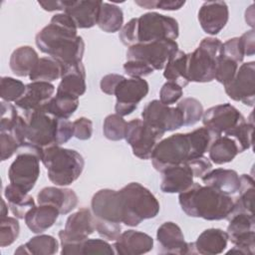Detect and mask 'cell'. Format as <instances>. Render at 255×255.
Instances as JSON below:
<instances>
[{"instance_id": "6da1fadb", "label": "cell", "mask_w": 255, "mask_h": 255, "mask_svg": "<svg viewBox=\"0 0 255 255\" xmlns=\"http://www.w3.org/2000/svg\"><path fill=\"white\" fill-rule=\"evenodd\" d=\"M77 31L78 28L72 18L64 12L59 13L37 33L35 42L41 52L58 61L64 70L82 62L85 42Z\"/></svg>"}, {"instance_id": "7a4b0ae2", "label": "cell", "mask_w": 255, "mask_h": 255, "mask_svg": "<svg viewBox=\"0 0 255 255\" xmlns=\"http://www.w3.org/2000/svg\"><path fill=\"white\" fill-rule=\"evenodd\" d=\"M178 202L187 216L210 221L227 219L234 208V200L230 195L197 182L179 193Z\"/></svg>"}, {"instance_id": "3957f363", "label": "cell", "mask_w": 255, "mask_h": 255, "mask_svg": "<svg viewBox=\"0 0 255 255\" xmlns=\"http://www.w3.org/2000/svg\"><path fill=\"white\" fill-rule=\"evenodd\" d=\"M118 192L125 225L134 227L158 214L160 208L158 200L140 183L130 182Z\"/></svg>"}, {"instance_id": "277c9868", "label": "cell", "mask_w": 255, "mask_h": 255, "mask_svg": "<svg viewBox=\"0 0 255 255\" xmlns=\"http://www.w3.org/2000/svg\"><path fill=\"white\" fill-rule=\"evenodd\" d=\"M41 161L47 168L48 178L57 186L72 184L80 177L85 166L82 154L75 149L64 148L61 145H53L44 149Z\"/></svg>"}, {"instance_id": "5b68a950", "label": "cell", "mask_w": 255, "mask_h": 255, "mask_svg": "<svg viewBox=\"0 0 255 255\" xmlns=\"http://www.w3.org/2000/svg\"><path fill=\"white\" fill-rule=\"evenodd\" d=\"M24 119L26 121L25 141L19 150L31 151L42 159L44 149L58 145L57 137L60 118H56L40 109L24 113Z\"/></svg>"}, {"instance_id": "8992f818", "label": "cell", "mask_w": 255, "mask_h": 255, "mask_svg": "<svg viewBox=\"0 0 255 255\" xmlns=\"http://www.w3.org/2000/svg\"><path fill=\"white\" fill-rule=\"evenodd\" d=\"M199 157L196 153L193 139L190 132L175 133L166 138L160 139L155 145L150 156L155 170H163L186 163Z\"/></svg>"}, {"instance_id": "52a82bcc", "label": "cell", "mask_w": 255, "mask_h": 255, "mask_svg": "<svg viewBox=\"0 0 255 255\" xmlns=\"http://www.w3.org/2000/svg\"><path fill=\"white\" fill-rule=\"evenodd\" d=\"M222 42L214 37L204 38L199 46L187 54V79L195 83L214 80L215 67L221 56Z\"/></svg>"}, {"instance_id": "ba28073f", "label": "cell", "mask_w": 255, "mask_h": 255, "mask_svg": "<svg viewBox=\"0 0 255 255\" xmlns=\"http://www.w3.org/2000/svg\"><path fill=\"white\" fill-rule=\"evenodd\" d=\"M96 230V220L92 210L83 207L69 215L65 228L59 231L62 255L81 254V245Z\"/></svg>"}, {"instance_id": "9c48e42d", "label": "cell", "mask_w": 255, "mask_h": 255, "mask_svg": "<svg viewBox=\"0 0 255 255\" xmlns=\"http://www.w3.org/2000/svg\"><path fill=\"white\" fill-rule=\"evenodd\" d=\"M136 35L138 43L177 39L179 27L177 21L169 16L148 12L136 18Z\"/></svg>"}, {"instance_id": "30bf717a", "label": "cell", "mask_w": 255, "mask_h": 255, "mask_svg": "<svg viewBox=\"0 0 255 255\" xmlns=\"http://www.w3.org/2000/svg\"><path fill=\"white\" fill-rule=\"evenodd\" d=\"M177 52L178 45L173 40L138 43L128 47L127 51V59L141 61L155 71L164 69L168 61Z\"/></svg>"}, {"instance_id": "8fae6325", "label": "cell", "mask_w": 255, "mask_h": 255, "mask_svg": "<svg viewBox=\"0 0 255 255\" xmlns=\"http://www.w3.org/2000/svg\"><path fill=\"white\" fill-rule=\"evenodd\" d=\"M227 226L228 240L233 243V248L227 254L254 255L255 250V219L254 214L237 212L231 214Z\"/></svg>"}, {"instance_id": "7c38bea8", "label": "cell", "mask_w": 255, "mask_h": 255, "mask_svg": "<svg viewBox=\"0 0 255 255\" xmlns=\"http://www.w3.org/2000/svg\"><path fill=\"white\" fill-rule=\"evenodd\" d=\"M163 132L149 126L140 119L128 123L125 139L130 145L132 153L140 159H149Z\"/></svg>"}, {"instance_id": "4fadbf2b", "label": "cell", "mask_w": 255, "mask_h": 255, "mask_svg": "<svg viewBox=\"0 0 255 255\" xmlns=\"http://www.w3.org/2000/svg\"><path fill=\"white\" fill-rule=\"evenodd\" d=\"M40 160L39 156L31 151L19 150L8 170L10 183L29 193L39 178Z\"/></svg>"}, {"instance_id": "5bb4252c", "label": "cell", "mask_w": 255, "mask_h": 255, "mask_svg": "<svg viewBox=\"0 0 255 255\" xmlns=\"http://www.w3.org/2000/svg\"><path fill=\"white\" fill-rule=\"evenodd\" d=\"M141 120L154 128L165 133L175 130L182 126L183 117L177 107H169L159 100L148 102L141 113Z\"/></svg>"}, {"instance_id": "9a60e30c", "label": "cell", "mask_w": 255, "mask_h": 255, "mask_svg": "<svg viewBox=\"0 0 255 255\" xmlns=\"http://www.w3.org/2000/svg\"><path fill=\"white\" fill-rule=\"evenodd\" d=\"M149 86L143 78H125L117 87L115 111L116 114L125 117L130 115L141 100L148 94Z\"/></svg>"}, {"instance_id": "2e32d148", "label": "cell", "mask_w": 255, "mask_h": 255, "mask_svg": "<svg viewBox=\"0 0 255 255\" xmlns=\"http://www.w3.org/2000/svg\"><path fill=\"white\" fill-rule=\"evenodd\" d=\"M202 124L215 137L225 134L235 127L245 122L242 114L231 104L213 106L203 112Z\"/></svg>"}, {"instance_id": "e0dca14e", "label": "cell", "mask_w": 255, "mask_h": 255, "mask_svg": "<svg viewBox=\"0 0 255 255\" xmlns=\"http://www.w3.org/2000/svg\"><path fill=\"white\" fill-rule=\"evenodd\" d=\"M225 93L233 101L253 107L255 102V62L242 64L233 80L224 86Z\"/></svg>"}, {"instance_id": "ac0fdd59", "label": "cell", "mask_w": 255, "mask_h": 255, "mask_svg": "<svg viewBox=\"0 0 255 255\" xmlns=\"http://www.w3.org/2000/svg\"><path fill=\"white\" fill-rule=\"evenodd\" d=\"M156 239L160 248L158 252L161 254H195L193 243L184 240L180 227L174 222L162 223L157 228Z\"/></svg>"}, {"instance_id": "d6986e66", "label": "cell", "mask_w": 255, "mask_h": 255, "mask_svg": "<svg viewBox=\"0 0 255 255\" xmlns=\"http://www.w3.org/2000/svg\"><path fill=\"white\" fill-rule=\"evenodd\" d=\"M91 210L96 219L123 223L118 190L104 188L97 191L91 200Z\"/></svg>"}, {"instance_id": "ffe728a7", "label": "cell", "mask_w": 255, "mask_h": 255, "mask_svg": "<svg viewBox=\"0 0 255 255\" xmlns=\"http://www.w3.org/2000/svg\"><path fill=\"white\" fill-rule=\"evenodd\" d=\"M197 18L206 34L216 35L228 22L229 9L224 1H207L199 8Z\"/></svg>"}, {"instance_id": "44dd1931", "label": "cell", "mask_w": 255, "mask_h": 255, "mask_svg": "<svg viewBox=\"0 0 255 255\" xmlns=\"http://www.w3.org/2000/svg\"><path fill=\"white\" fill-rule=\"evenodd\" d=\"M55 86L48 82H31L26 85L24 95L15 102L18 109L23 113H29L43 109L54 97Z\"/></svg>"}, {"instance_id": "7402d4cb", "label": "cell", "mask_w": 255, "mask_h": 255, "mask_svg": "<svg viewBox=\"0 0 255 255\" xmlns=\"http://www.w3.org/2000/svg\"><path fill=\"white\" fill-rule=\"evenodd\" d=\"M102 2L95 0L64 1V13L72 18L78 29L92 28L97 25Z\"/></svg>"}, {"instance_id": "603a6c76", "label": "cell", "mask_w": 255, "mask_h": 255, "mask_svg": "<svg viewBox=\"0 0 255 255\" xmlns=\"http://www.w3.org/2000/svg\"><path fill=\"white\" fill-rule=\"evenodd\" d=\"M113 248L120 255L144 254L153 248V239L146 233L129 229L119 235Z\"/></svg>"}, {"instance_id": "cb8c5ba5", "label": "cell", "mask_w": 255, "mask_h": 255, "mask_svg": "<svg viewBox=\"0 0 255 255\" xmlns=\"http://www.w3.org/2000/svg\"><path fill=\"white\" fill-rule=\"evenodd\" d=\"M39 204H49L56 207L60 214H68L78 205V196L73 189L47 186L37 195Z\"/></svg>"}, {"instance_id": "d4e9b609", "label": "cell", "mask_w": 255, "mask_h": 255, "mask_svg": "<svg viewBox=\"0 0 255 255\" xmlns=\"http://www.w3.org/2000/svg\"><path fill=\"white\" fill-rule=\"evenodd\" d=\"M160 190L164 193H181L193 184V172L188 163L169 167L162 172Z\"/></svg>"}, {"instance_id": "484cf974", "label": "cell", "mask_w": 255, "mask_h": 255, "mask_svg": "<svg viewBox=\"0 0 255 255\" xmlns=\"http://www.w3.org/2000/svg\"><path fill=\"white\" fill-rule=\"evenodd\" d=\"M86 90V72L82 62L66 67L56 93L79 98L85 94Z\"/></svg>"}, {"instance_id": "4316f807", "label": "cell", "mask_w": 255, "mask_h": 255, "mask_svg": "<svg viewBox=\"0 0 255 255\" xmlns=\"http://www.w3.org/2000/svg\"><path fill=\"white\" fill-rule=\"evenodd\" d=\"M228 243V234L219 228H209L202 231L193 242L195 253L202 255H216L222 253Z\"/></svg>"}, {"instance_id": "83f0119b", "label": "cell", "mask_w": 255, "mask_h": 255, "mask_svg": "<svg viewBox=\"0 0 255 255\" xmlns=\"http://www.w3.org/2000/svg\"><path fill=\"white\" fill-rule=\"evenodd\" d=\"M201 178L205 185L211 186L230 196L237 193L240 186V176L232 169H211Z\"/></svg>"}, {"instance_id": "f1b7e54d", "label": "cell", "mask_w": 255, "mask_h": 255, "mask_svg": "<svg viewBox=\"0 0 255 255\" xmlns=\"http://www.w3.org/2000/svg\"><path fill=\"white\" fill-rule=\"evenodd\" d=\"M60 215L59 210L49 204H39L31 208L24 220L27 227L36 234H40L54 225Z\"/></svg>"}, {"instance_id": "f546056e", "label": "cell", "mask_w": 255, "mask_h": 255, "mask_svg": "<svg viewBox=\"0 0 255 255\" xmlns=\"http://www.w3.org/2000/svg\"><path fill=\"white\" fill-rule=\"evenodd\" d=\"M240 152V148L235 139L227 135L214 137L208 148L209 159L215 164L230 162Z\"/></svg>"}, {"instance_id": "4dcf8cb0", "label": "cell", "mask_w": 255, "mask_h": 255, "mask_svg": "<svg viewBox=\"0 0 255 255\" xmlns=\"http://www.w3.org/2000/svg\"><path fill=\"white\" fill-rule=\"evenodd\" d=\"M39 59L38 53L31 46H21L11 54L9 66L16 76L29 77Z\"/></svg>"}, {"instance_id": "1f68e13d", "label": "cell", "mask_w": 255, "mask_h": 255, "mask_svg": "<svg viewBox=\"0 0 255 255\" xmlns=\"http://www.w3.org/2000/svg\"><path fill=\"white\" fill-rule=\"evenodd\" d=\"M4 196L8 201L11 212L18 219H24L27 212L36 205L31 195L11 183L5 187Z\"/></svg>"}, {"instance_id": "d6a6232c", "label": "cell", "mask_w": 255, "mask_h": 255, "mask_svg": "<svg viewBox=\"0 0 255 255\" xmlns=\"http://www.w3.org/2000/svg\"><path fill=\"white\" fill-rule=\"evenodd\" d=\"M59 243L51 235L39 234L32 237L28 242L20 245L15 250V254H32V255H53L58 252Z\"/></svg>"}, {"instance_id": "836d02e7", "label": "cell", "mask_w": 255, "mask_h": 255, "mask_svg": "<svg viewBox=\"0 0 255 255\" xmlns=\"http://www.w3.org/2000/svg\"><path fill=\"white\" fill-rule=\"evenodd\" d=\"M124 24V13L122 9L108 2H102L97 25L107 33H115L122 29Z\"/></svg>"}, {"instance_id": "e575fe53", "label": "cell", "mask_w": 255, "mask_h": 255, "mask_svg": "<svg viewBox=\"0 0 255 255\" xmlns=\"http://www.w3.org/2000/svg\"><path fill=\"white\" fill-rule=\"evenodd\" d=\"M163 77L167 82L179 85L181 88L189 84L187 79V54L179 51L168 61L164 67Z\"/></svg>"}, {"instance_id": "d590c367", "label": "cell", "mask_w": 255, "mask_h": 255, "mask_svg": "<svg viewBox=\"0 0 255 255\" xmlns=\"http://www.w3.org/2000/svg\"><path fill=\"white\" fill-rule=\"evenodd\" d=\"M254 191L253 177L249 174L240 175V186L237 192L238 196L234 200V208L231 214L237 212L254 214Z\"/></svg>"}, {"instance_id": "8d00e7d4", "label": "cell", "mask_w": 255, "mask_h": 255, "mask_svg": "<svg viewBox=\"0 0 255 255\" xmlns=\"http://www.w3.org/2000/svg\"><path fill=\"white\" fill-rule=\"evenodd\" d=\"M62 74L63 66L58 61L51 57H42L29 75V79L32 82L51 83L61 78Z\"/></svg>"}, {"instance_id": "74e56055", "label": "cell", "mask_w": 255, "mask_h": 255, "mask_svg": "<svg viewBox=\"0 0 255 255\" xmlns=\"http://www.w3.org/2000/svg\"><path fill=\"white\" fill-rule=\"evenodd\" d=\"M78 107L79 98L56 93V96L46 104L43 110L56 118L68 120L76 112Z\"/></svg>"}, {"instance_id": "f35d334b", "label": "cell", "mask_w": 255, "mask_h": 255, "mask_svg": "<svg viewBox=\"0 0 255 255\" xmlns=\"http://www.w3.org/2000/svg\"><path fill=\"white\" fill-rule=\"evenodd\" d=\"M180 110L184 126H193L198 123L203 115V107L201 103L194 98H184L177 104Z\"/></svg>"}, {"instance_id": "ab89813d", "label": "cell", "mask_w": 255, "mask_h": 255, "mask_svg": "<svg viewBox=\"0 0 255 255\" xmlns=\"http://www.w3.org/2000/svg\"><path fill=\"white\" fill-rule=\"evenodd\" d=\"M26 85L11 77H2L0 81V97L2 101L12 103L18 101L25 93Z\"/></svg>"}, {"instance_id": "60d3db41", "label": "cell", "mask_w": 255, "mask_h": 255, "mask_svg": "<svg viewBox=\"0 0 255 255\" xmlns=\"http://www.w3.org/2000/svg\"><path fill=\"white\" fill-rule=\"evenodd\" d=\"M128 123L123 117L113 114L106 117L103 124L104 135L110 140H121L125 138Z\"/></svg>"}, {"instance_id": "b9f144b4", "label": "cell", "mask_w": 255, "mask_h": 255, "mask_svg": "<svg viewBox=\"0 0 255 255\" xmlns=\"http://www.w3.org/2000/svg\"><path fill=\"white\" fill-rule=\"evenodd\" d=\"M253 129H254V124L253 123H248V122H243L237 127H235L233 129L229 130L225 134L222 135H227L235 139L237 142L240 151H245L246 149H249L252 146V134H253Z\"/></svg>"}, {"instance_id": "7bdbcfd3", "label": "cell", "mask_w": 255, "mask_h": 255, "mask_svg": "<svg viewBox=\"0 0 255 255\" xmlns=\"http://www.w3.org/2000/svg\"><path fill=\"white\" fill-rule=\"evenodd\" d=\"M20 233V224L14 217H1L0 219V246L6 247L15 242Z\"/></svg>"}, {"instance_id": "ee69618b", "label": "cell", "mask_w": 255, "mask_h": 255, "mask_svg": "<svg viewBox=\"0 0 255 255\" xmlns=\"http://www.w3.org/2000/svg\"><path fill=\"white\" fill-rule=\"evenodd\" d=\"M237 70L238 64L236 62L220 56L216 63L214 80H216L223 86H226L233 80Z\"/></svg>"}, {"instance_id": "f6af8a7d", "label": "cell", "mask_w": 255, "mask_h": 255, "mask_svg": "<svg viewBox=\"0 0 255 255\" xmlns=\"http://www.w3.org/2000/svg\"><path fill=\"white\" fill-rule=\"evenodd\" d=\"M81 254H115L111 244L103 239H86L81 245Z\"/></svg>"}, {"instance_id": "bcb514c9", "label": "cell", "mask_w": 255, "mask_h": 255, "mask_svg": "<svg viewBox=\"0 0 255 255\" xmlns=\"http://www.w3.org/2000/svg\"><path fill=\"white\" fill-rule=\"evenodd\" d=\"M221 56L230 59L237 64L242 63L244 59V53L239 41V37H234L226 42L222 43V50H221Z\"/></svg>"}, {"instance_id": "7dc6e473", "label": "cell", "mask_w": 255, "mask_h": 255, "mask_svg": "<svg viewBox=\"0 0 255 255\" xmlns=\"http://www.w3.org/2000/svg\"><path fill=\"white\" fill-rule=\"evenodd\" d=\"M19 114L15 106L8 102H1V123L0 132H10Z\"/></svg>"}, {"instance_id": "c3c4849f", "label": "cell", "mask_w": 255, "mask_h": 255, "mask_svg": "<svg viewBox=\"0 0 255 255\" xmlns=\"http://www.w3.org/2000/svg\"><path fill=\"white\" fill-rule=\"evenodd\" d=\"M182 95L183 91L179 85L172 82H166L159 91V101L164 105L170 106L178 102Z\"/></svg>"}, {"instance_id": "681fc988", "label": "cell", "mask_w": 255, "mask_h": 255, "mask_svg": "<svg viewBox=\"0 0 255 255\" xmlns=\"http://www.w3.org/2000/svg\"><path fill=\"white\" fill-rule=\"evenodd\" d=\"M96 231L101 237L109 241H115L122 233L121 223L96 219Z\"/></svg>"}, {"instance_id": "f907efd6", "label": "cell", "mask_w": 255, "mask_h": 255, "mask_svg": "<svg viewBox=\"0 0 255 255\" xmlns=\"http://www.w3.org/2000/svg\"><path fill=\"white\" fill-rule=\"evenodd\" d=\"M134 3L144 9H161L168 11L179 10L185 1H175V0H145V1H134Z\"/></svg>"}, {"instance_id": "816d5d0a", "label": "cell", "mask_w": 255, "mask_h": 255, "mask_svg": "<svg viewBox=\"0 0 255 255\" xmlns=\"http://www.w3.org/2000/svg\"><path fill=\"white\" fill-rule=\"evenodd\" d=\"M125 73L130 78H142L153 73V69L147 64L137 60H128L124 64Z\"/></svg>"}, {"instance_id": "f5cc1de1", "label": "cell", "mask_w": 255, "mask_h": 255, "mask_svg": "<svg viewBox=\"0 0 255 255\" xmlns=\"http://www.w3.org/2000/svg\"><path fill=\"white\" fill-rule=\"evenodd\" d=\"M0 148L1 160L4 161L10 158L16 151H18L20 145L10 132H0Z\"/></svg>"}, {"instance_id": "db71d44e", "label": "cell", "mask_w": 255, "mask_h": 255, "mask_svg": "<svg viewBox=\"0 0 255 255\" xmlns=\"http://www.w3.org/2000/svg\"><path fill=\"white\" fill-rule=\"evenodd\" d=\"M74 136L81 140H87L93 134V123L90 119L82 117L73 122Z\"/></svg>"}, {"instance_id": "11a10c76", "label": "cell", "mask_w": 255, "mask_h": 255, "mask_svg": "<svg viewBox=\"0 0 255 255\" xmlns=\"http://www.w3.org/2000/svg\"><path fill=\"white\" fill-rule=\"evenodd\" d=\"M120 40L122 43L128 47L137 44L136 35V18L130 19L127 24H125L120 30Z\"/></svg>"}, {"instance_id": "9f6ffc18", "label": "cell", "mask_w": 255, "mask_h": 255, "mask_svg": "<svg viewBox=\"0 0 255 255\" xmlns=\"http://www.w3.org/2000/svg\"><path fill=\"white\" fill-rule=\"evenodd\" d=\"M187 163L190 166L194 177H202L205 173L212 169V163L210 159L204 155L191 159L187 161Z\"/></svg>"}, {"instance_id": "6f0895ef", "label": "cell", "mask_w": 255, "mask_h": 255, "mask_svg": "<svg viewBox=\"0 0 255 255\" xmlns=\"http://www.w3.org/2000/svg\"><path fill=\"white\" fill-rule=\"evenodd\" d=\"M125 79L124 76L119 74H108L104 76L100 82V87L102 92L107 95L114 96L118 85Z\"/></svg>"}, {"instance_id": "680465c9", "label": "cell", "mask_w": 255, "mask_h": 255, "mask_svg": "<svg viewBox=\"0 0 255 255\" xmlns=\"http://www.w3.org/2000/svg\"><path fill=\"white\" fill-rule=\"evenodd\" d=\"M239 41L244 56H253L255 54V32L253 29L242 34L239 37Z\"/></svg>"}, {"instance_id": "91938a15", "label": "cell", "mask_w": 255, "mask_h": 255, "mask_svg": "<svg viewBox=\"0 0 255 255\" xmlns=\"http://www.w3.org/2000/svg\"><path fill=\"white\" fill-rule=\"evenodd\" d=\"M38 4L48 12L53 11H64V1H39Z\"/></svg>"}, {"instance_id": "94428289", "label": "cell", "mask_w": 255, "mask_h": 255, "mask_svg": "<svg viewBox=\"0 0 255 255\" xmlns=\"http://www.w3.org/2000/svg\"><path fill=\"white\" fill-rule=\"evenodd\" d=\"M1 203H2V207H1V217H5V216H8V206L6 205V202L4 199L1 200Z\"/></svg>"}]
</instances>
